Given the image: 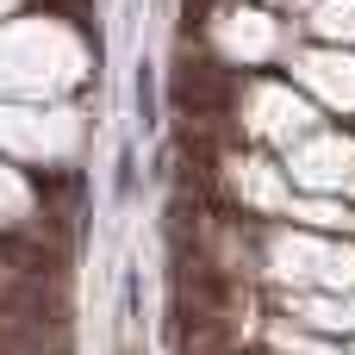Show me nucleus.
I'll list each match as a JSON object with an SVG mask.
<instances>
[{
    "label": "nucleus",
    "mask_w": 355,
    "mask_h": 355,
    "mask_svg": "<svg viewBox=\"0 0 355 355\" xmlns=\"http://www.w3.org/2000/svg\"><path fill=\"white\" fill-rule=\"evenodd\" d=\"M287 175L312 193H337V187H355V144L343 131H312L300 137V150L287 156Z\"/></svg>",
    "instance_id": "f257e3e1"
},
{
    "label": "nucleus",
    "mask_w": 355,
    "mask_h": 355,
    "mask_svg": "<svg viewBox=\"0 0 355 355\" xmlns=\"http://www.w3.org/2000/svg\"><path fill=\"white\" fill-rule=\"evenodd\" d=\"M324 31H355V6H324Z\"/></svg>",
    "instance_id": "7ed1b4c3"
},
{
    "label": "nucleus",
    "mask_w": 355,
    "mask_h": 355,
    "mask_svg": "<svg viewBox=\"0 0 355 355\" xmlns=\"http://www.w3.org/2000/svg\"><path fill=\"white\" fill-rule=\"evenodd\" d=\"M131 100H137V125H144V131H156V125H162V106H156V62H150V56L137 62Z\"/></svg>",
    "instance_id": "f03ea898"
}]
</instances>
